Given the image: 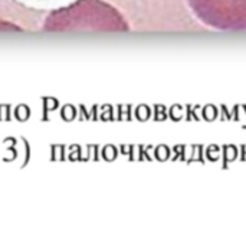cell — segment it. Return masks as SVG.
<instances>
[{"label": "cell", "mask_w": 246, "mask_h": 249, "mask_svg": "<svg viewBox=\"0 0 246 249\" xmlns=\"http://www.w3.org/2000/svg\"><path fill=\"white\" fill-rule=\"evenodd\" d=\"M42 29L46 32H125L130 26L120 10L104 0H76L51 12L43 20Z\"/></svg>", "instance_id": "1"}, {"label": "cell", "mask_w": 246, "mask_h": 249, "mask_svg": "<svg viewBox=\"0 0 246 249\" xmlns=\"http://www.w3.org/2000/svg\"><path fill=\"white\" fill-rule=\"evenodd\" d=\"M205 25L220 31H246V0H189Z\"/></svg>", "instance_id": "2"}, {"label": "cell", "mask_w": 246, "mask_h": 249, "mask_svg": "<svg viewBox=\"0 0 246 249\" xmlns=\"http://www.w3.org/2000/svg\"><path fill=\"white\" fill-rule=\"evenodd\" d=\"M0 31H22V28L10 23V22H4V20H0Z\"/></svg>", "instance_id": "3"}]
</instances>
